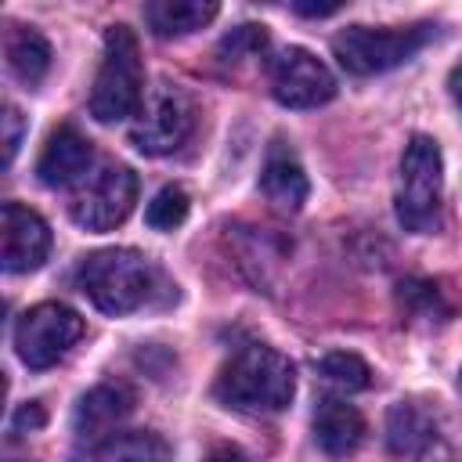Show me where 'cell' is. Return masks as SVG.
<instances>
[{
  "label": "cell",
  "mask_w": 462,
  "mask_h": 462,
  "mask_svg": "<svg viewBox=\"0 0 462 462\" xmlns=\"http://www.w3.org/2000/svg\"><path fill=\"white\" fill-rule=\"evenodd\" d=\"M263 47H267V32H263V25H238L231 36H224L220 54H224V61H242V58L260 54Z\"/></svg>",
  "instance_id": "44dd1931"
},
{
  "label": "cell",
  "mask_w": 462,
  "mask_h": 462,
  "mask_svg": "<svg viewBox=\"0 0 462 462\" xmlns=\"http://www.w3.org/2000/svg\"><path fill=\"white\" fill-rule=\"evenodd\" d=\"M90 162H94L90 141L76 126H58L36 159V177L47 188H65V184L79 180L90 170Z\"/></svg>",
  "instance_id": "8fae6325"
},
{
  "label": "cell",
  "mask_w": 462,
  "mask_h": 462,
  "mask_svg": "<svg viewBox=\"0 0 462 462\" xmlns=\"http://www.w3.org/2000/svg\"><path fill=\"white\" fill-rule=\"evenodd\" d=\"M206 462H245V458H242V451H238V448L220 444V448H213V451L206 455Z\"/></svg>",
  "instance_id": "cb8c5ba5"
},
{
  "label": "cell",
  "mask_w": 462,
  "mask_h": 462,
  "mask_svg": "<svg viewBox=\"0 0 462 462\" xmlns=\"http://www.w3.org/2000/svg\"><path fill=\"white\" fill-rule=\"evenodd\" d=\"M213 0H152L144 4V22L152 25L155 36H184L217 18Z\"/></svg>",
  "instance_id": "9a60e30c"
},
{
  "label": "cell",
  "mask_w": 462,
  "mask_h": 462,
  "mask_svg": "<svg viewBox=\"0 0 462 462\" xmlns=\"http://www.w3.org/2000/svg\"><path fill=\"white\" fill-rule=\"evenodd\" d=\"M76 285L87 292V300L97 310L119 318L148 307L162 285V274L137 249H97L79 260Z\"/></svg>",
  "instance_id": "7a4b0ae2"
},
{
  "label": "cell",
  "mask_w": 462,
  "mask_h": 462,
  "mask_svg": "<svg viewBox=\"0 0 462 462\" xmlns=\"http://www.w3.org/2000/svg\"><path fill=\"white\" fill-rule=\"evenodd\" d=\"M83 336V318L65 303H36L14 325V350L29 368L58 365Z\"/></svg>",
  "instance_id": "52a82bcc"
},
{
  "label": "cell",
  "mask_w": 462,
  "mask_h": 462,
  "mask_svg": "<svg viewBox=\"0 0 462 462\" xmlns=\"http://www.w3.org/2000/svg\"><path fill=\"white\" fill-rule=\"evenodd\" d=\"M191 126H195V105L184 94V87L159 79L137 108V119L130 126V141L144 155H166L188 141Z\"/></svg>",
  "instance_id": "8992f818"
},
{
  "label": "cell",
  "mask_w": 462,
  "mask_h": 462,
  "mask_svg": "<svg viewBox=\"0 0 462 462\" xmlns=\"http://www.w3.org/2000/svg\"><path fill=\"white\" fill-rule=\"evenodd\" d=\"M318 372H321L325 383H332L339 390H365L372 383V368L350 350H328L318 361Z\"/></svg>",
  "instance_id": "d6986e66"
},
{
  "label": "cell",
  "mask_w": 462,
  "mask_h": 462,
  "mask_svg": "<svg viewBox=\"0 0 462 462\" xmlns=\"http://www.w3.org/2000/svg\"><path fill=\"white\" fill-rule=\"evenodd\" d=\"M213 393L220 404L235 411H256V415L282 411L296 393V368L274 346L245 343L220 368Z\"/></svg>",
  "instance_id": "6da1fadb"
},
{
  "label": "cell",
  "mask_w": 462,
  "mask_h": 462,
  "mask_svg": "<svg viewBox=\"0 0 462 462\" xmlns=\"http://www.w3.org/2000/svg\"><path fill=\"white\" fill-rule=\"evenodd\" d=\"M430 40V25H411V29H368V25H350L332 40L336 61L354 72V76H375L386 72L401 61H408L422 43Z\"/></svg>",
  "instance_id": "5b68a950"
},
{
  "label": "cell",
  "mask_w": 462,
  "mask_h": 462,
  "mask_svg": "<svg viewBox=\"0 0 462 462\" xmlns=\"http://www.w3.org/2000/svg\"><path fill=\"white\" fill-rule=\"evenodd\" d=\"M440 199H444V159L433 137L415 134L401 155L397 177V220L404 231L430 235L440 227Z\"/></svg>",
  "instance_id": "277c9868"
},
{
  "label": "cell",
  "mask_w": 462,
  "mask_h": 462,
  "mask_svg": "<svg viewBox=\"0 0 462 462\" xmlns=\"http://www.w3.org/2000/svg\"><path fill=\"white\" fill-rule=\"evenodd\" d=\"M47 422V415H43V404L40 401H29V404H22L18 411H14V422H11V430L14 433H25V430H40Z\"/></svg>",
  "instance_id": "603a6c76"
},
{
  "label": "cell",
  "mask_w": 462,
  "mask_h": 462,
  "mask_svg": "<svg viewBox=\"0 0 462 462\" xmlns=\"http://www.w3.org/2000/svg\"><path fill=\"white\" fill-rule=\"evenodd\" d=\"M144 101V69L137 36L126 25H112L105 32V58L90 90V116L97 123H119L134 116Z\"/></svg>",
  "instance_id": "3957f363"
},
{
  "label": "cell",
  "mask_w": 462,
  "mask_h": 462,
  "mask_svg": "<svg viewBox=\"0 0 462 462\" xmlns=\"http://www.w3.org/2000/svg\"><path fill=\"white\" fill-rule=\"evenodd\" d=\"M0 242H4V271L29 274L36 271L51 253V227L40 213L18 202H4L0 213Z\"/></svg>",
  "instance_id": "30bf717a"
},
{
  "label": "cell",
  "mask_w": 462,
  "mask_h": 462,
  "mask_svg": "<svg viewBox=\"0 0 462 462\" xmlns=\"http://www.w3.org/2000/svg\"><path fill=\"white\" fill-rule=\"evenodd\" d=\"M137 202V177L130 166H105L72 195V220L87 231H112L119 227Z\"/></svg>",
  "instance_id": "ba28073f"
},
{
  "label": "cell",
  "mask_w": 462,
  "mask_h": 462,
  "mask_svg": "<svg viewBox=\"0 0 462 462\" xmlns=\"http://www.w3.org/2000/svg\"><path fill=\"white\" fill-rule=\"evenodd\" d=\"M300 14H310V18H325V14H336L339 4H296Z\"/></svg>",
  "instance_id": "d4e9b609"
},
{
  "label": "cell",
  "mask_w": 462,
  "mask_h": 462,
  "mask_svg": "<svg viewBox=\"0 0 462 462\" xmlns=\"http://www.w3.org/2000/svg\"><path fill=\"white\" fill-rule=\"evenodd\" d=\"M97 462H166V440L148 430L119 433L97 448Z\"/></svg>",
  "instance_id": "ac0fdd59"
},
{
  "label": "cell",
  "mask_w": 462,
  "mask_h": 462,
  "mask_svg": "<svg viewBox=\"0 0 462 462\" xmlns=\"http://www.w3.org/2000/svg\"><path fill=\"white\" fill-rule=\"evenodd\" d=\"M134 411V393L123 383H101L76 404V433L87 440H108V433Z\"/></svg>",
  "instance_id": "7c38bea8"
},
{
  "label": "cell",
  "mask_w": 462,
  "mask_h": 462,
  "mask_svg": "<svg viewBox=\"0 0 462 462\" xmlns=\"http://www.w3.org/2000/svg\"><path fill=\"white\" fill-rule=\"evenodd\" d=\"M386 440H390V451L393 455H419L430 448L433 440V419L411 404V401H401L390 408V419H386Z\"/></svg>",
  "instance_id": "e0dca14e"
},
{
  "label": "cell",
  "mask_w": 462,
  "mask_h": 462,
  "mask_svg": "<svg viewBox=\"0 0 462 462\" xmlns=\"http://www.w3.org/2000/svg\"><path fill=\"white\" fill-rule=\"evenodd\" d=\"M260 191L267 195V202H274L278 209H289V213H296L307 202V191H310L307 173L289 144L274 141V148L267 152V162L260 173Z\"/></svg>",
  "instance_id": "4fadbf2b"
},
{
  "label": "cell",
  "mask_w": 462,
  "mask_h": 462,
  "mask_svg": "<svg viewBox=\"0 0 462 462\" xmlns=\"http://www.w3.org/2000/svg\"><path fill=\"white\" fill-rule=\"evenodd\" d=\"M314 440L321 444V451L343 458L350 451H357V444L365 440V419L354 404L325 397L314 411Z\"/></svg>",
  "instance_id": "5bb4252c"
},
{
  "label": "cell",
  "mask_w": 462,
  "mask_h": 462,
  "mask_svg": "<svg viewBox=\"0 0 462 462\" xmlns=\"http://www.w3.org/2000/svg\"><path fill=\"white\" fill-rule=\"evenodd\" d=\"M18 141H22V116H18L14 105H7V108H4V162L14 159Z\"/></svg>",
  "instance_id": "7402d4cb"
},
{
  "label": "cell",
  "mask_w": 462,
  "mask_h": 462,
  "mask_svg": "<svg viewBox=\"0 0 462 462\" xmlns=\"http://www.w3.org/2000/svg\"><path fill=\"white\" fill-rule=\"evenodd\" d=\"M267 79L274 101L285 108H318L336 94V76L328 72V65L303 47L278 51L267 65Z\"/></svg>",
  "instance_id": "9c48e42d"
},
{
  "label": "cell",
  "mask_w": 462,
  "mask_h": 462,
  "mask_svg": "<svg viewBox=\"0 0 462 462\" xmlns=\"http://www.w3.org/2000/svg\"><path fill=\"white\" fill-rule=\"evenodd\" d=\"M448 90H451V97H455V105L462 108V61L451 69V76H448Z\"/></svg>",
  "instance_id": "484cf974"
},
{
  "label": "cell",
  "mask_w": 462,
  "mask_h": 462,
  "mask_svg": "<svg viewBox=\"0 0 462 462\" xmlns=\"http://www.w3.org/2000/svg\"><path fill=\"white\" fill-rule=\"evenodd\" d=\"M7 65L22 83H40L51 69V43L32 25H11L7 32Z\"/></svg>",
  "instance_id": "2e32d148"
},
{
  "label": "cell",
  "mask_w": 462,
  "mask_h": 462,
  "mask_svg": "<svg viewBox=\"0 0 462 462\" xmlns=\"http://www.w3.org/2000/svg\"><path fill=\"white\" fill-rule=\"evenodd\" d=\"M188 209H191L188 191L177 188V184H170V188H162V191L148 202L144 220H148L155 231H173V227H180V224L188 220Z\"/></svg>",
  "instance_id": "ffe728a7"
}]
</instances>
